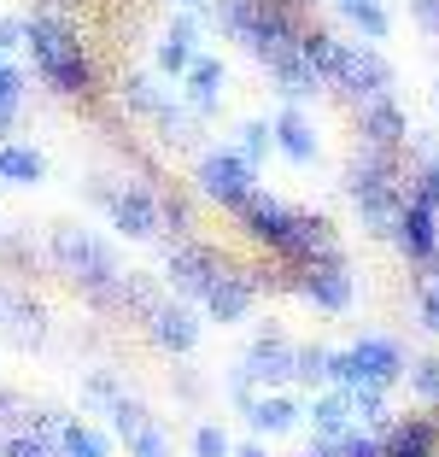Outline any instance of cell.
<instances>
[{
  "instance_id": "4dcf8cb0",
  "label": "cell",
  "mask_w": 439,
  "mask_h": 457,
  "mask_svg": "<svg viewBox=\"0 0 439 457\" xmlns=\"http://www.w3.org/2000/svg\"><path fill=\"white\" fill-rule=\"evenodd\" d=\"M59 457H106V434L88 428V422H70L65 440H59Z\"/></svg>"
},
{
  "instance_id": "6da1fadb",
  "label": "cell",
  "mask_w": 439,
  "mask_h": 457,
  "mask_svg": "<svg viewBox=\"0 0 439 457\" xmlns=\"http://www.w3.org/2000/svg\"><path fill=\"white\" fill-rule=\"evenodd\" d=\"M24 47L36 59V77L54 88V95H82L94 82V65L82 54V36L59 6H41L36 18H24Z\"/></svg>"
},
{
  "instance_id": "74e56055",
  "label": "cell",
  "mask_w": 439,
  "mask_h": 457,
  "mask_svg": "<svg viewBox=\"0 0 439 457\" xmlns=\"http://www.w3.org/2000/svg\"><path fill=\"white\" fill-rule=\"evenodd\" d=\"M129 457H170V434H164L159 422H146V428L129 440Z\"/></svg>"
},
{
  "instance_id": "e0dca14e",
  "label": "cell",
  "mask_w": 439,
  "mask_h": 457,
  "mask_svg": "<svg viewBox=\"0 0 439 457\" xmlns=\"http://www.w3.org/2000/svg\"><path fill=\"white\" fill-rule=\"evenodd\" d=\"M0 323H6V346H18V352H36L41 340H47V311H41L36 299H12Z\"/></svg>"
},
{
  "instance_id": "7c38bea8",
  "label": "cell",
  "mask_w": 439,
  "mask_h": 457,
  "mask_svg": "<svg viewBox=\"0 0 439 457\" xmlns=\"http://www.w3.org/2000/svg\"><path fill=\"white\" fill-rule=\"evenodd\" d=\"M299 287H305V299H311V305H322V311H346L352 305V276H346L340 258H328V264H305Z\"/></svg>"
},
{
  "instance_id": "3957f363",
  "label": "cell",
  "mask_w": 439,
  "mask_h": 457,
  "mask_svg": "<svg viewBox=\"0 0 439 457\" xmlns=\"http://www.w3.org/2000/svg\"><path fill=\"white\" fill-rule=\"evenodd\" d=\"M346 194H352V205L363 212V223H369L375 235H393V228H399L404 188H399V164H393V153H381V147L363 153V159L352 164V176H346Z\"/></svg>"
},
{
  "instance_id": "ac0fdd59",
  "label": "cell",
  "mask_w": 439,
  "mask_h": 457,
  "mask_svg": "<svg viewBox=\"0 0 439 457\" xmlns=\"http://www.w3.org/2000/svg\"><path fill=\"white\" fill-rule=\"evenodd\" d=\"M269 77L281 82V95H287V100H311V95L322 88L317 65H311V59L299 54V47H287V54H276V59H269Z\"/></svg>"
},
{
  "instance_id": "c3c4849f",
  "label": "cell",
  "mask_w": 439,
  "mask_h": 457,
  "mask_svg": "<svg viewBox=\"0 0 439 457\" xmlns=\"http://www.w3.org/2000/svg\"><path fill=\"white\" fill-rule=\"evenodd\" d=\"M0 452H6V440H0Z\"/></svg>"
},
{
  "instance_id": "277c9868",
  "label": "cell",
  "mask_w": 439,
  "mask_h": 457,
  "mask_svg": "<svg viewBox=\"0 0 439 457\" xmlns=\"http://www.w3.org/2000/svg\"><path fill=\"white\" fill-rule=\"evenodd\" d=\"M293 363H299V346H293L287 335H258L253 346H246V358H240V370H235V404L246 411V404L258 399V387H269V381H293Z\"/></svg>"
},
{
  "instance_id": "7dc6e473",
  "label": "cell",
  "mask_w": 439,
  "mask_h": 457,
  "mask_svg": "<svg viewBox=\"0 0 439 457\" xmlns=\"http://www.w3.org/2000/svg\"><path fill=\"white\" fill-rule=\"evenodd\" d=\"M182 6H187V12H200V6H205V0H182Z\"/></svg>"
},
{
  "instance_id": "9a60e30c",
  "label": "cell",
  "mask_w": 439,
  "mask_h": 457,
  "mask_svg": "<svg viewBox=\"0 0 439 457\" xmlns=\"http://www.w3.org/2000/svg\"><path fill=\"white\" fill-rule=\"evenodd\" d=\"M404 135H410V123H404L399 106H393V95H381V100L363 106V141H369V147L393 153V147H404Z\"/></svg>"
},
{
  "instance_id": "681fc988",
  "label": "cell",
  "mask_w": 439,
  "mask_h": 457,
  "mask_svg": "<svg viewBox=\"0 0 439 457\" xmlns=\"http://www.w3.org/2000/svg\"><path fill=\"white\" fill-rule=\"evenodd\" d=\"M434 100H439V95H434Z\"/></svg>"
},
{
  "instance_id": "b9f144b4",
  "label": "cell",
  "mask_w": 439,
  "mask_h": 457,
  "mask_svg": "<svg viewBox=\"0 0 439 457\" xmlns=\"http://www.w3.org/2000/svg\"><path fill=\"white\" fill-rule=\"evenodd\" d=\"M416 305H422V323L439 335V282H422V299H416Z\"/></svg>"
},
{
  "instance_id": "44dd1931",
  "label": "cell",
  "mask_w": 439,
  "mask_h": 457,
  "mask_svg": "<svg viewBox=\"0 0 439 457\" xmlns=\"http://www.w3.org/2000/svg\"><path fill=\"white\" fill-rule=\"evenodd\" d=\"M112 305L118 311H129V317H153V311L164 305V294H159V282H153V276H146V270H129V276H123L118 282V294H112Z\"/></svg>"
},
{
  "instance_id": "7402d4cb",
  "label": "cell",
  "mask_w": 439,
  "mask_h": 457,
  "mask_svg": "<svg viewBox=\"0 0 439 457\" xmlns=\"http://www.w3.org/2000/svg\"><path fill=\"white\" fill-rule=\"evenodd\" d=\"M276 147L287 153L293 164H317V129H311V123L287 106V112L276 118Z\"/></svg>"
},
{
  "instance_id": "8fae6325",
  "label": "cell",
  "mask_w": 439,
  "mask_h": 457,
  "mask_svg": "<svg viewBox=\"0 0 439 457\" xmlns=\"http://www.w3.org/2000/svg\"><path fill=\"white\" fill-rule=\"evenodd\" d=\"M146 335H153V346H164V352H194V340H200V317L182 305V299H164L153 317H146Z\"/></svg>"
},
{
  "instance_id": "d4e9b609",
  "label": "cell",
  "mask_w": 439,
  "mask_h": 457,
  "mask_svg": "<svg viewBox=\"0 0 439 457\" xmlns=\"http://www.w3.org/2000/svg\"><path fill=\"white\" fill-rule=\"evenodd\" d=\"M153 123H159V141H170V147H194V141H200V112L194 106L164 100V106L153 112Z\"/></svg>"
},
{
  "instance_id": "cb8c5ba5",
  "label": "cell",
  "mask_w": 439,
  "mask_h": 457,
  "mask_svg": "<svg viewBox=\"0 0 439 457\" xmlns=\"http://www.w3.org/2000/svg\"><path fill=\"white\" fill-rule=\"evenodd\" d=\"M41 176H47V159H41L36 147L0 141V182H18V188H29V182H41Z\"/></svg>"
},
{
  "instance_id": "d6a6232c",
  "label": "cell",
  "mask_w": 439,
  "mask_h": 457,
  "mask_svg": "<svg viewBox=\"0 0 439 457\" xmlns=\"http://www.w3.org/2000/svg\"><path fill=\"white\" fill-rule=\"evenodd\" d=\"M106 417H112V428H118V440H123V445H129L135 434H141L146 422H153V417H146V404H141V399H129V393H123V399L112 404Z\"/></svg>"
},
{
  "instance_id": "d6986e66",
  "label": "cell",
  "mask_w": 439,
  "mask_h": 457,
  "mask_svg": "<svg viewBox=\"0 0 439 457\" xmlns=\"http://www.w3.org/2000/svg\"><path fill=\"white\" fill-rule=\"evenodd\" d=\"M194 36H200V24H194L187 12L164 29V41H159V71H164V77H187V65L200 59V54H194Z\"/></svg>"
},
{
  "instance_id": "ab89813d",
  "label": "cell",
  "mask_w": 439,
  "mask_h": 457,
  "mask_svg": "<svg viewBox=\"0 0 439 457\" xmlns=\"http://www.w3.org/2000/svg\"><path fill=\"white\" fill-rule=\"evenodd\" d=\"M0 457H59V445L36 440V434H12V440H6V452H0Z\"/></svg>"
},
{
  "instance_id": "f6af8a7d",
  "label": "cell",
  "mask_w": 439,
  "mask_h": 457,
  "mask_svg": "<svg viewBox=\"0 0 439 457\" xmlns=\"http://www.w3.org/2000/svg\"><path fill=\"white\" fill-rule=\"evenodd\" d=\"M235 457H269L264 445H235Z\"/></svg>"
},
{
  "instance_id": "ba28073f",
  "label": "cell",
  "mask_w": 439,
  "mask_h": 457,
  "mask_svg": "<svg viewBox=\"0 0 439 457\" xmlns=\"http://www.w3.org/2000/svg\"><path fill=\"white\" fill-rule=\"evenodd\" d=\"M253 164L240 159V153H205L200 159V194L205 200H217V205H228V212H240V205L253 200Z\"/></svg>"
},
{
  "instance_id": "ee69618b",
  "label": "cell",
  "mask_w": 439,
  "mask_h": 457,
  "mask_svg": "<svg viewBox=\"0 0 439 457\" xmlns=\"http://www.w3.org/2000/svg\"><path fill=\"white\" fill-rule=\"evenodd\" d=\"M18 404H24V399H18V393H12V387H0V417H12Z\"/></svg>"
},
{
  "instance_id": "836d02e7",
  "label": "cell",
  "mask_w": 439,
  "mask_h": 457,
  "mask_svg": "<svg viewBox=\"0 0 439 457\" xmlns=\"http://www.w3.org/2000/svg\"><path fill=\"white\" fill-rule=\"evenodd\" d=\"M18 106H24V71H12L0 59V129H12Z\"/></svg>"
},
{
  "instance_id": "52a82bcc",
  "label": "cell",
  "mask_w": 439,
  "mask_h": 457,
  "mask_svg": "<svg viewBox=\"0 0 439 457\" xmlns=\"http://www.w3.org/2000/svg\"><path fill=\"white\" fill-rule=\"evenodd\" d=\"M223 270H228V264L211 253V246H200V241H176L170 258H164V282H170L182 299H205Z\"/></svg>"
},
{
  "instance_id": "83f0119b",
  "label": "cell",
  "mask_w": 439,
  "mask_h": 457,
  "mask_svg": "<svg viewBox=\"0 0 439 457\" xmlns=\"http://www.w3.org/2000/svg\"><path fill=\"white\" fill-rule=\"evenodd\" d=\"M123 106L141 112V118H153V112L164 106V88L153 82V71H129V77H123Z\"/></svg>"
},
{
  "instance_id": "9c48e42d",
  "label": "cell",
  "mask_w": 439,
  "mask_h": 457,
  "mask_svg": "<svg viewBox=\"0 0 439 457\" xmlns=\"http://www.w3.org/2000/svg\"><path fill=\"white\" fill-rule=\"evenodd\" d=\"M334 82H340V88H352L358 100H381L386 88H393V65H386L375 47H352V41H346V54H340V71H334Z\"/></svg>"
},
{
  "instance_id": "1f68e13d",
  "label": "cell",
  "mask_w": 439,
  "mask_h": 457,
  "mask_svg": "<svg viewBox=\"0 0 439 457\" xmlns=\"http://www.w3.org/2000/svg\"><path fill=\"white\" fill-rule=\"evenodd\" d=\"M118 399H123V387H118V376H112V370H88V376H82V404L112 411Z\"/></svg>"
},
{
  "instance_id": "4fadbf2b",
  "label": "cell",
  "mask_w": 439,
  "mask_h": 457,
  "mask_svg": "<svg viewBox=\"0 0 439 457\" xmlns=\"http://www.w3.org/2000/svg\"><path fill=\"white\" fill-rule=\"evenodd\" d=\"M305 417H311V434H317L322 445H340V440H346L352 428H358V417H352V393H346V387L322 393V399L311 404Z\"/></svg>"
},
{
  "instance_id": "7bdbcfd3",
  "label": "cell",
  "mask_w": 439,
  "mask_h": 457,
  "mask_svg": "<svg viewBox=\"0 0 439 457\" xmlns=\"http://www.w3.org/2000/svg\"><path fill=\"white\" fill-rule=\"evenodd\" d=\"M164 228L187 235V205H182V200H164Z\"/></svg>"
},
{
  "instance_id": "f35d334b",
  "label": "cell",
  "mask_w": 439,
  "mask_h": 457,
  "mask_svg": "<svg viewBox=\"0 0 439 457\" xmlns=\"http://www.w3.org/2000/svg\"><path fill=\"white\" fill-rule=\"evenodd\" d=\"M381 452H386V440L381 434H363V428H352L346 440L334 445V457H381Z\"/></svg>"
},
{
  "instance_id": "8d00e7d4",
  "label": "cell",
  "mask_w": 439,
  "mask_h": 457,
  "mask_svg": "<svg viewBox=\"0 0 439 457\" xmlns=\"http://www.w3.org/2000/svg\"><path fill=\"white\" fill-rule=\"evenodd\" d=\"M410 393L427 404H439V358H416L410 363Z\"/></svg>"
},
{
  "instance_id": "60d3db41",
  "label": "cell",
  "mask_w": 439,
  "mask_h": 457,
  "mask_svg": "<svg viewBox=\"0 0 439 457\" xmlns=\"http://www.w3.org/2000/svg\"><path fill=\"white\" fill-rule=\"evenodd\" d=\"M410 18H416V29H427L439 41V0H410Z\"/></svg>"
},
{
  "instance_id": "30bf717a",
  "label": "cell",
  "mask_w": 439,
  "mask_h": 457,
  "mask_svg": "<svg viewBox=\"0 0 439 457\" xmlns=\"http://www.w3.org/2000/svg\"><path fill=\"white\" fill-rule=\"evenodd\" d=\"M293 223H299V212H287L281 200H264V194H253V200L240 205V228H246L253 241L276 246L281 258H287V246H293Z\"/></svg>"
},
{
  "instance_id": "484cf974",
  "label": "cell",
  "mask_w": 439,
  "mask_h": 457,
  "mask_svg": "<svg viewBox=\"0 0 439 457\" xmlns=\"http://www.w3.org/2000/svg\"><path fill=\"white\" fill-rule=\"evenodd\" d=\"M381 457H434V422L410 417V422H399V428H386Z\"/></svg>"
},
{
  "instance_id": "f546056e",
  "label": "cell",
  "mask_w": 439,
  "mask_h": 457,
  "mask_svg": "<svg viewBox=\"0 0 439 457\" xmlns=\"http://www.w3.org/2000/svg\"><path fill=\"white\" fill-rule=\"evenodd\" d=\"M293 381H305V387H322V381H334V352H328V346H299Z\"/></svg>"
},
{
  "instance_id": "8992f818",
  "label": "cell",
  "mask_w": 439,
  "mask_h": 457,
  "mask_svg": "<svg viewBox=\"0 0 439 457\" xmlns=\"http://www.w3.org/2000/svg\"><path fill=\"white\" fill-rule=\"evenodd\" d=\"M100 200H106L118 235H129V241H159L164 235V200L153 188H141V182H129V188H100Z\"/></svg>"
},
{
  "instance_id": "5b68a950",
  "label": "cell",
  "mask_w": 439,
  "mask_h": 457,
  "mask_svg": "<svg viewBox=\"0 0 439 457\" xmlns=\"http://www.w3.org/2000/svg\"><path fill=\"white\" fill-rule=\"evenodd\" d=\"M404 376V352L393 340H358L352 352H334V387H393Z\"/></svg>"
},
{
  "instance_id": "ffe728a7",
  "label": "cell",
  "mask_w": 439,
  "mask_h": 457,
  "mask_svg": "<svg viewBox=\"0 0 439 457\" xmlns=\"http://www.w3.org/2000/svg\"><path fill=\"white\" fill-rule=\"evenodd\" d=\"M246 422H253V434H287L293 422H299V404H293L287 393H258V399L246 404Z\"/></svg>"
},
{
  "instance_id": "603a6c76",
  "label": "cell",
  "mask_w": 439,
  "mask_h": 457,
  "mask_svg": "<svg viewBox=\"0 0 439 457\" xmlns=\"http://www.w3.org/2000/svg\"><path fill=\"white\" fill-rule=\"evenodd\" d=\"M182 82H187V106L200 112V118H211L217 112V88H223V65H217V59H194Z\"/></svg>"
},
{
  "instance_id": "d590c367",
  "label": "cell",
  "mask_w": 439,
  "mask_h": 457,
  "mask_svg": "<svg viewBox=\"0 0 439 457\" xmlns=\"http://www.w3.org/2000/svg\"><path fill=\"white\" fill-rule=\"evenodd\" d=\"M194 457H235V440H228L217 422H200V428H194Z\"/></svg>"
},
{
  "instance_id": "f1b7e54d",
  "label": "cell",
  "mask_w": 439,
  "mask_h": 457,
  "mask_svg": "<svg viewBox=\"0 0 439 457\" xmlns=\"http://www.w3.org/2000/svg\"><path fill=\"white\" fill-rule=\"evenodd\" d=\"M340 12H346L369 41H386V29H393V18L381 12V0H340Z\"/></svg>"
},
{
  "instance_id": "4316f807",
  "label": "cell",
  "mask_w": 439,
  "mask_h": 457,
  "mask_svg": "<svg viewBox=\"0 0 439 457\" xmlns=\"http://www.w3.org/2000/svg\"><path fill=\"white\" fill-rule=\"evenodd\" d=\"M299 54L317 65L322 82H334V71H340V54H346V41H334L328 29H305V36H299Z\"/></svg>"
},
{
  "instance_id": "7a4b0ae2",
  "label": "cell",
  "mask_w": 439,
  "mask_h": 457,
  "mask_svg": "<svg viewBox=\"0 0 439 457\" xmlns=\"http://www.w3.org/2000/svg\"><path fill=\"white\" fill-rule=\"evenodd\" d=\"M54 264L65 270V276L94 299V305H112V294H118V282H123V270H118V258H112V246L100 241V235H88V228H77V223L54 228Z\"/></svg>"
},
{
  "instance_id": "bcb514c9",
  "label": "cell",
  "mask_w": 439,
  "mask_h": 457,
  "mask_svg": "<svg viewBox=\"0 0 439 457\" xmlns=\"http://www.w3.org/2000/svg\"><path fill=\"white\" fill-rule=\"evenodd\" d=\"M6 305H12V294H6V287H0V317H6Z\"/></svg>"
},
{
  "instance_id": "e575fe53",
  "label": "cell",
  "mask_w": 439,
  "mask_h": 457,
  "mask_svg": "<svg viewBox=\"0 0 439 457\" xmlns=\"http://www.w3.org/2000/svg\"><path fill=\"white\" fill-rule=\"evenodd\" d=\"M235 135H240V147H235V153H240L246 164H258L269 147H276V129H269V123H240Z\"/></svg>"
},
{
  "instance_id": "2e32d148",
  "label": "cell",
  "mask_w": 439,
  "mask_h": 457,
  "mask_svg": "<svg viewBox=\"0 0 439 457\" xmlns=\"http://www.w3.org/2000/svg\"><path fill=\"white\" fill-rule=\"evenodd\" d=\"M200 305L211 311L217 323H240V317L253 311V282H246V276H235V270H223V276L211 282V294H205Z\"/></svg>"
},
{
  "instance_id": "5bb4252c",
  "label": "cell",
  "mask_w": 439,
  "mask_h": 457,
  "mask_svg": "<svg viewBox=\"0 0 439 457\" xmlns=\"http://www.w3.org/2000/svg\"><path fill=\"white\" fill-rule=\"evenodd\" d=\"M393 241H399L404 253L416 258V264L439 270V228H434V212H416V205H404L399 228H393Z\"/></svg>"
}]
</instances>
